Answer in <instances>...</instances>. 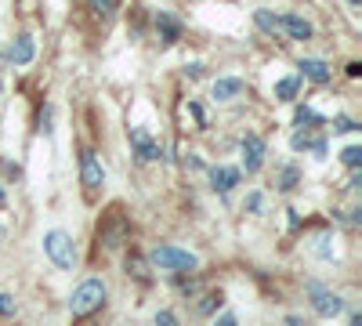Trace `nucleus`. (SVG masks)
<instances>
[{
	"label": "nucleus",
	"instance_id": "1",
	"mask_svg": "<svg viewBox=\"0 0 362 326\" xmlns=\"http://www.w3.org/2000/svg\"><path fill=\"white\" fill-rule=\"evenodd\" d=\"M105 283L102 279H83L76 290H73V298H69V312L73 315H90L95 308L105 305Z\"/></svg>",
	"mask_w": 362,
	"mask_h": 326
},
{
	"label": "nucleus",
	"instance_id": "2",
	"mask_svg": "<svg viewBox=\"0 0 362 326\" xmlns=\"http://www.w3.org/2000/svg\"><path fill=\"white\" fill-rule=\"evenodd\" d=\"M44 254L58 264V269H73V261H76V250H73V235L62 232V228H51L44 235Z\"/></svg>",
	"mask_w": 362,
	"mask_h": 326
},
{
	"label": "nucleus",
	"instance_id": "3",
	"mask_svg": "<svg viewBox=\"0 0 362 326\" xmlns=\"http://www.w3.org/2000/svg\"><path fill=\"white\" fill-rule=\"evenodd\" d=\"M153 261L160 264V269H196V254L189 250H177V247H156L153 250Z\"/></svg>",
	"mask_w": 362,
	"mask_h": 326
},
{
	"label": "nucleus",
	"instance_id": "4",
	"mask_svg": "<svg viewBox=\"0 0 362 326\" xmlns=\"http://www.w3.org/2000/svg\"><path fill=\"white\" fill-rule=\"evenodd\" d=\"M80 177H83V185H87V189H102V185H105V170H102L98 156L90 153V149L80 153Z\"/></svg>",
	"mask_w": 362,
	"mask_h": 326
},
{
	"label": "nucleus",
	"instance_id": "5",
	"mask_svg": "<svg viewBox=\"0 0 362 326\" xmlns=\"http://www.w3.org/2000/svg\"><path fill=\"white\" fill-rule=\"evenodd\" d=\"M312 290V298H315V312L322 315V319H334V315H341L344 312V301L337 298V293H329V290H322V286H308Z\"/></svg>",
	"mask_w": 362,
	"mask_h": 326
},
{
	"label": "nucleus",
	"instance_id": "6",
	"mask_svg": "<svg viewBox=\"0 0 362 326\" xmlns=\"http://www.w3.org/2000/svg\"><path fill=\"white\" fill-rule=\"evenodd\" d=\"M243 163H247V174H257L261 163H264V141L257 134L243 138Z\"/></svg>",
	"mask_w": 362,
	"mask_h": 326
},
{
	"label": "nucleus",
	"instance_id": "7",
	"mask_svg": "<svg viewBox=\"0 0 362 326\" xmlns=\"http://www.w3.org/2000/svg\"><path fill=\"white\" fill-rule=\"evenodd\" d=\"M33 54H37V44H33V37H15V44L8 47V58H11L15 66L33 62Z\"/></svg>",
	"mask_w": 362,
	"mask_h": 326
},
{
	"label": "nucleus",
	"instance_id": "8",
	"mask_svg": "<svg viewBox=\"0 0 362 326\" xmlns=\"http://www.w3.org/2000/svg\"><path fill=\"white\" fill-rule=\"evenodd\" d=\"M210 182H214L218 192H232L239 185V170L235 167H214V170H210Z\"/></svg>",
	"mask_w": 362,
	"mask_h": 326
},
{
	"label": "nucleus",
	"instance_id": "9",
	"mask_svg": "<svg viewBox=\"0 0 362 326\" xmlns=\"http://www.w3.org/2000/svg\"><path fill=\"white\" fill-rule=\"evenodd\" d=\"M279 25L286 29V33L293 37V40H312V25L300 18V15H283L279 18Z\"/></svg>",
	"mask_w": 362,
	"mask_h": 326
},
{
	"label": "nucleus",
	"instance_id": "10",
	"mask_svg": "<svg viewBox=\"0 0 362 326\" xmlns=\"http://www.w3.org/2000/svg\"><path fill=\"white\" fill-rule=\"evenodd\" d=\"M239 95H243V80L225 76V80L214 83V98H218V102H232V98H239Z\"/></svg>",
	"mask_w": 362,
	"mask_h": 326
},
{
	"label": "nucleus",
	"instance_id": "11",
	"mask_svg": "<svg viewBox=\"0 0 362 326\" xmlns=\"http://www.w3.org/2000/svg\"><path fill=\"white\" fill-rule=\"evenodd\" d=\"M131 141H134V149H138V160H156V156H160V145L148 141V134H145L141 127L131 131Z\"/></svg>",
	"mask_w": 362,
	"mask_h": 326
},
{
	"label": "nucleus",
	"instance_id": "12",
	"mask_svg": "<svg viewBox=\"0 0 362 326\" xmlns=\"http://www.w3.org/2000/svg\"><path fill=\"white\" fill-rule=\"evenodd\" d=\"M300 76H308L315 83H326L329 80V66L322 62V58H305V62H300Z\"/></svg>",
	"mask_w": 362,
	"mask_h": 326
},
{
	"label": "nucleus",
	"instance_id": "13",
	"mask_svg": "<svg viewBox=\"0 0 362 326\" xmlns=\"http://www.w3.org/2000/svg\"><path fill=\"white\" fill-rule=\"evenodd\" d=\"M297 87H300V76H286V80H279V83H276V98H279V102H290V98L297 95Z\"/></svg>",
	"mask_w": 362,
	"mask_h": 326
},
{
	"label": "nucleus",
	"instance_id": "14",
	"mask_svg": "<svg viewBox=\"0 0 362 326\" xmlns=\"http://www.w3.org/2000/svg\"><path fill=\"white\" fill-rule=\"evenodd\" d=\"M156 25L163 29V40H167V44H174V40H177V22H174L170 15H163V11H160V18H156Z\"/></svg>",
	"mask_w": 362,
	"mask_h": 326
},
{
	"label": "nucleus",
	"instance_id": "15",
	"mask_svg": "<svg viewBox=\"0 0 362 326\" xmlns=\"http://www.w3.org/2000/svg\"><path fill=\"white\" fill-rule=\"evenodd\" d=\"M341 160H344L348 167H358V163H362V149H358V145H348V149L341 153Z\"/></svg>",
	"mask_w": 362,
	"mask_h": 326
},
{
	"label": "nucleus",
	"instance_id": "16",
	"mask_svg": "<svg viewBox=\"0 0 362 326\" xmlns=\"http://www.w3.org/2000/svg\"><path fill=\"white\" fill-rule=\"evenodd\" d=\"M257 25L264 29V33H276V29H279V22H276V18H272L268 11H257Z\"/></svg>",
	"mask_w": 362,
	"mask_h": 326
},
{
	"label": "nucleus",
	"instance_id": "17",
	"mask_svg": "<svg viewBox=\"0 0 362 326\" xmlns=\"http://www.w3.org/2000/svg\"><path fill=\"white\" fill-rule=\"evenodd\" d=\"M293 185H297V170H293V167H286V170H283V177H279V189H283V192H290Z\"/></svg>",
	"mask_w": 362,
	"mask_h": 326
},
{
	"label": "nucleus",
	"instance_id": "18",
	"mask_svg": "<svg viewBox=\"0 0 362 326\" xmlns=\"http://www.w3.org/2000/svg\"><path fill=\"white\" fill-rule=\"evenodd\" d=\"M0 315H15V298L11 293H0Z\"/></svg>",
	"mask_w": 362,
	"mask_h": 326
},
{
	"label": "nucleus",
	"instance_id": "19",
	"mask_svg": "<svg viewBox=\"0 0 362 326\" xmlns=\"http://www.w3.org/2000/svg\"><path fill=\"white\" fill-rule=\"evenodd\" d=\"M156 326H181V322H177L174 312H160V315H156Z\"/></svg>",
	"mask_w": 362,
	"mask_h": 326
},
{
	"label": "nucleus",
	"instance_id": "20",
	"mask_svg": "<svg viewBox=\"0 0 362 326\" xmlns=\"http://www.w3.org/2000/svg\"><path fill=\"white\" fill-rule=\"evenodd\" d=\"M90 8L102 11V15H109V11H112V0H90Z\"/></svg>",
	"mask_w": 362,
	"mask_h": 326
},
{
	"label": "nucleus",
	"instance_id": "21",
	"mask_svg": "<svg viewBox=\"0 0 362 326\" xmlns=\"http://www.w3.org/2000/svg\"><path fill=\"white\" fill-rule=\"evenodd\" d=\"M286 326H305V319H297V315H286Z\"/></svg>",
	"mask_w": 362,
	"mask_h": 326
},
{
	"label": "nucleus",
	"instance_id": "22",
	"mask_svg": "<svg viewBox=\"0 0 362 326\" xmlns=\"http://www.w3.org/2000/svg\"><path fill=\"white\" fill-rule=\"evenodd\" d=\"M218 326H239V322H235V319H232V315H225V319H221V322H218Z\"/></svg>",
	"mask_w": 362,
	"mask_h": 326
},
{
	"label": "nucleus",
	"instance_id": "23",
	"mask_svg": "<svg viewBox=\"0 0 362 326\" xmlns=\"http://www.w3.org/2000/svg\"><path fill=\"white\" fill-rule=\"evenodd\" d=\"M351 326H362V319H358V315H351Z\"/></svg>",
	"mask_w": 362,
	"mask_h": 326
},
{
	"label": "nucleus",
	"instance_id": "24",
	"mask_svg": "<svg viewBox=\"0 0 362 326\" xmlns=\"http://www.w3.org/2000/svg\"><path fill=\"white\" fill-rule=\"evenodd\" d=\"M0 206H4V189H0Z\"/></svg>",
	"mask_w": 362,
	"mask_h": 326
},
{
	"label": "nucleus",
	"instance_id": "25",
	"mask_svg": "<svg viewBox=\"0 0 362 326\" xmlns=\"http://www.w3.org/2000/svg\"><path fill=\"white\" fill-rule=\"evenodd\" d=\"M0 240H4V228H0Z\"/></svg>",
	"mask_w": 362,
	"mask_h": 326
}]
</instances>
